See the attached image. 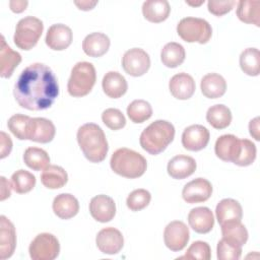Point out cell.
<instances>
[{
	"label": "cell",
	"instance_id": "6da1fadb",
	"mask_svg": "<svg viewBox=\"0 0 260 260\" xmlns=\"http://www.w3.org/2000/svg\"><path fill=\"white\" fill-rule=\"evenodd\" d=\"M58 94L57 77L52 69L43 63H32L24 68L13 89L17 104L30 111L49 109Z\"/></svg>",
	"mask_w": 260,
	"mask_h": 260
},
{
	"label": "cell",
	"instance_id": "7a4b0ae2",
	"mask_svg": "<svg viewBox=\"0 0 260 260\" xmlns=\"http://www.w3.org/2000/svg\"><path fill=\"white\" fill-rule=\"evenodd\" d=\"M76 138L80 149L89 161L101 162L106 158L109 145L106 135L99 125L83 124L78 128Z\"/></svg>",
	"mask_w": 260,
	"mask_h": 260
},
{
	"label": "cell",
	"instance_id": "3957f363",
	"mask_svg": "<svg viewBox=\"0 0 260 260\" xmlns=\"http://www.w3.org/2000/svg\"><path fill=\"white\" fill-rule=\"evenodd\" d=\"M175 127L166 120H156L148 125L141 133L140 146L149 154L156 155L162 152L174 140Z\"/></svg>",
	"mask_w": 260,
	"mask_h": 260
},
{
	"label": "cell",
	"instance_id": "277c9868",
	"mask_svg": "<svg viewBox=\"0 0 260 260\" xmlns=\"http://www.w3.org/2000/svg\"><path fill=\"white\" fill-rule=\"evenodd\" d=\"M110 166L117 175L128 179H135L145 173L147 161L139 152L122 147L112 154Z\"/></svg>",
	"mask_w": 260,
	"mask_h": 260
},
{
	"label": "cell",
	"instance_id": "5b68a950",
	"mask_svg": "<svg viewBox=\"0 0 260 260\" xmlns=\"http://www.w3.org/2000/svg\"><path fill=\"white\" fill-rule=\"evenodd\" d=\"M96 80L94 66L86 61L77 62L72 70L67 83V90L74 98H81L88 94Z\"/></svg>",
	"mask_w": 260,
	"mask_h": 260
},
{
	"label": "cell",
	"instance_id": "8992f818",
	"mask_svg": "<svg viewBox=\"0 0 260 260\" xmlns=\"http://www.w3.org/2000/svg\"><path fill=\"white\" fill-rule=\"evenodd\" d=\"M44 30L43 21L35 16L21 18L15 27L13 36L14 44L21 50L28 51L32 49L40 40Z\"/></svg>",
	"mask_w": 260,
	"mask_h": 260
},
{
	"label": "cell",
	"instance_id": "52a82bcc",
	"mask_svg": "<svg viewBox=\"0 0 260 260\" xmlns=\"http://www.w3.org/2000/svg\"><path fill=\"white\" fill-rule=\"evenodd\" d=\"M179 37L187 43L206 44L211 36L212 28L210 24L203 18L185 17L181 19L177 25Z\"/></svg>",
	"mask_w": 260,
	"mask_h": 260
},
{
	"label": "cell",
	"instance_id": "ba28073f",
	"mask_svg": "<svg viewBox=\"0 0 260 260\" xmlns=\"http://www.w3.org/2000/svg\"><path fill=\"white\" fill-rule=\"evenodd\" d=\"M32 260H54L60 252L58 239L49 233H42L36 236L28 248Z\"/></svg>",
	"mask_w": 260,
	"mask_h": 260
},
{
	"label": "cell",
	"instance_id": "9c48e42d",
	"mask_svg": "<svg viewBox=\"0 0 260 260\" xmlns=\"http://www.w3.org/2000/svg\"><path fill=\"white\" fill-rule=\"evenodd\" d=\"M122 67L124 71L131 76H142L150 67L149 55L143 49L132 48L123 55Z\"/></svg>",
	"mask_w": 260,
	"mask_h": 260
},
{
	"label": "cell",
	"instance_id": "30bf717a",
	"mask_svg": "<svg viewBox=\"0 0 260 260\" xmlns=\"http://www.w3.org/2000/svg\"><path fill=\"white\" fill-rule=\"evenodd\" d=\"M189 238V229L183 221L174 220L165 228L164 241L171 251L179 252L183 250L187 246Z\"/></svg>",
	"mask_w": 260,
	"mask_h": 260
},
{
	"label": "cell",
	"instance_id": "8fae6325",
	"mask_svg": "<svg viewBox=\"0 0 260 260\" xmlns=\"http://www.w3.org/2000/svg\"><path fill=\"white\" fill-rule=\"evenodd\" d=\"M99 250L108 255H114L121 251L124 246V238L122 233L112 226L101 230L95 238Z\"/></svg>",
	"mask_w": 260,
	"mask_h": 260
},
{
	"label": "cell",
	"instance_id": "7c38bea8",
	"mask_svg": "<svg viewBox=\"0 0 260 260\" xmlns=\"http://www.w3.org/2000/svg\"><path fill=\"white\" fill-rule=\"evenodd\" d=\"M212 194L211 183L203 178H197L187 183L182 191L183 199L190 204L204 202Z\"/></svg>",
	"mask_w": 260,
	"mask_h": 260
},
{
	"label": "cell",
	"instance_id": "4fadbf2b",
	"mask_svg": "<svg viewBox=\"0 0 260 260\" xmlns=\"http://www.w3.org/2000/svg\"><path fill=\"white\" fill-rule=\"evenodd\" d=\"M209 131L202 125H191L182 134V144L190 151H199L205 148L209 142Z\"/></svg>",
	"mask_w": 260,
	"mask_h": 260
},
{
	"label": "cell",
	"instance_id": "5bb4252c",
	"mask_svg": "<svg viewBox=\"0 0 260 260\" xmlns=\"http://www.w3.org/2000/svg\"><path fill=\"white\" fill-rule=\"evenodd\" d=\"M89 212L96 221H111L116 214L115 201L108 195H96L89 202Z\"/></svg>",
	"mask_w": 260,
	"mask_h": 260
},
{
	"label": "cell",
	"instance_id": "9a60e30c",
	"mask_svg": "<svg viewBox=\"0 0 260 260\" xmlns=\"http://www.w3.org/2000/svg\"><path fill=\"white\" fill-rule=\"evenodd\" d=\"M73 35L69 26L63 23H56L49 27L46 35L47 46L54 51H63L72 43Z\"/></svg>",
	"mask_w": 260,
	"mask_h": 260
},
{
	"label": "cell",
	"instance_id": "2e32d148",
	"mask_svg": "<svg viewBox=\"0 0 260 260\" xmlns=\"http://www.w3.org/2000/svg\"><path fill=\"white\" fill-rule=\"evenodd\" d=\"M241 150V139L233 134H224L217 138L214 151L218 158L223 161L234 162Z\"/></svg>",
	"mask_w": 260,
	"mask_h": 260
},
{
	"label": "cell",
	"instance_id": "e0dca14e",
	"mask_svg": "<svg viewBox=\"0 0 260 260\" xmlns=\"http://www.w3.org/2000/svg\"><path fill=\"white\" fill-rule=\"evenodd\" d=\"M16 247V233L13 223L4 215L0 216V259L12 256Z\"/></svg>",
	"mask_w": 260,
	"mask_h": 260
},
{
	"label": "cell",
	"instance_id": "ac0fdd59",
	"mask_svg": "<svg viewBox=\"0 0 260 260\" xmlns=\"http://www.w3.org/2000/svg\"><path fill=\"white\" fill-rule=\"evenodd\" d=\"M169 89L174 98L182 101L188 100L195 91V81L191 75L181 72L171 78Z\"/></svg>",
	"mask_w": 260,
	"mask_h": 260
},
{
	"label": "cell",
	"instance_id": "d6986e66",
	"mask_svg": "<svg viewBox=\"0 0 260 260\" xmlns=\"http://www.w3.org/2000/svg\"><path fill=\"white\" fill-rule=\"evenodd\" d=\"M188 222L196 233L207 234L214 225L213 213L208 207H195L188 214Z\"/></svg>",
	"mask_w": 260,
	"mask_h": 260
},
{
	"label": "cell",
	"instance_id": "ffe728a7",
	"mask_svg": "<svg viewBox=\"0 0 260 260\" xmlns=\"http://www.w3.org/2000/svg\"><path fill=\"white\" fill-rule=\"evenodd\" d=\"M196 161L189 155L179 154L171 158L168 162V174L177 180L185 179L191 176L196 170Z\"/></svg>",
	"mask_w": 260,
	"mask_h": 260
},
{
	"label": "cell",
	"instance_id": "44dd1931",
	"mask_svg": "<svg viewBox=\"0 0 260 260\" xmlns=\"http://www.w3.org/2000/svg\"><path fill=\"white\" fill-rule=\"evenodd\" d=\"M55 133L56 129L52 121L46 118H31L28 140L48 143L53 140Z\"/></svg>",
	"mask_w": 260,
	"mask_h": 260
},
{
	"label": "cell",
	"instance_id": "7402d4cb",
	"mask_svg": "<svg viewBox=\"0 0 260 260\" xmlns=\"http://www.w3.org/2000/svg\"><path fill=\"white\" fill-rule=\"evenodd\" d=\"M215 215L220 225L231 221H241L243 216V209L237 200L225 198L220 200L216 205Z\"/></svg>",
	"mask_w": 260,
	"mask_h": 260
},
{
	"label": "cell",
	"instance_id": "603a6c76",
	"mask_svg": "<svg viewBox=\"0 0 260 260\" xmlns=\"http://www.w3.org/2000/svg\"><path fill=\"white\" fill-rule=\"evenodd\" d=\"M110 39L103 32H91L87 35L82 42L83 52L89 57H102L110 48Z\"/></svg>",
	"mask_w": 260,
	"mask_h": 260
},
{
	"label": "cell",
	"instance_id": "cb8c5ba5",
	"mask_svg": "<svg viewBox=\"0 0 260 260\" xmlns=\"http://www.w3.org/2000/svg\"><path fill=\"white\" fill-rule=\"evenodd\" d=\"M52 207L54 213L62 219H69L79 211L78 200L69 193L57 195L53 200Z\"/></svg>",
	"mask_w": 260,
	"mask_h": 260
},
{
	"label": "cell",
	"instance_id": "d4e9b609",
	"mask_svg": "<svg viewBox=\"0 0 260 260\" xmlns=\"http://www.w3.org/2000/svg\"><path fill=\"white\" fill-rule=\"evenodd\" d=\"M104 92L111 99H119L124 95L128 89L125 77L117 71H109L102 80Z\"/></svg>",
	"mask_w": 260,
	"mask_h": 260
},
{
	"label": "cell",
	"instance_id": "484cf974",
	"mask_svg": "<svg viewBox=\"0 0 260 260\" xmlns=\"http://www.w3.org/2000/svg\"><path fill=\"white\" fill-rule=\"evenodd\" d=\"M21 62V56L19 53L13 51L5 42L4 37H1V50H0V76L3 78H9L14 69Z\"/></svg>",
	"mask_w": 260,
	"mask_h": 260
},
{
	"label": "cell",
	"instance_id": "4316f807",
	"mask_svg": "<svg viewBox=\"0 0 260 260\" xmlns=\"http://www.w3.org/2000/svg\"><path fill=\"white\" fill-rule=\"evenodd\" d=\"M200 88L204 96L208 99H218L225 93L226 82L220 74L208 73L202 77Z\"/></svg>",
	"mask_w": 260,
	"mask_h": 260
},
{
	"label": "cell",
	"instance_id": "83f0119b",
	"mask_svg": "<svg viewBox=\"0 0 260 260\" xmlns=\"http://www.w3.org/2000/svg\"><path fill=\"white\" fill-rule=\"evenodd\" d=\"M171 12L170 4L167 0H147L142 5V13L145 19L158 23L166 20Z\"/></svg>",
	"mask_w": 260,
	"mask_h": 260
},
{
	"label": "cell",
	"instance_id": "f1b7e54d",
	"mask_svg": "<svg viewBox=\"0 0 260 260\" xmlns=\"http://www.w3.org/2000/svg\"><path fill=\"white\" fill-rule=\"evenodd\" d=\"M68 175L66 171L56 165H49L41 175L42 184L48 189H59L66 185Z\"/></svg>",
	"mask_w": 260,
	"mask_h": 260
},
{
	"label": "cell",
	"instance_id": "f546056e",
	"mask_svg": "<svg viewBox=\"0 0 260 260\" xmlns=\"http://www.w3.org/2000/svg\"><path fill=\"white\" fill-rule=\"evenodd\" d=\"M238 18L245 23L260 25V1L258 0H241L237 7Z\"/></svg>",
	"mask_w": 260,
	"mask_h": 260
},
{
	"label": "cell",
	"instance_id": "4dcf8cb0",
	"mask_svg": "<svg viewBox=\"0 0 260 260\" xmlns=\"http://www.w3.org/2000/svg\"><path fill=\"white\" fill-rule=\"evenodd\" d=\"M184 47L176 42L168 43L164 46L160 52V60L162 64L169 68H176L180 66L185 60Z\"/></svg>",
	"mask_w": 260,
	"mask_h": 260
},
{
	"label": "cell",
	"instance_id": "1f68e13d",
	"mask_svg": "<svg viewBox=\"0 0 260 260\" xmlns=\"http://www.w3.org/2000/svg\"><path fill=\"white\" fill-rule=\"evenodd\" d=\"M207 122L215 129H224L232 122L231 110L224 105L211 106L206 113Z\"/></svg>",
	"mask_w": 260,
	"mask_h": 260
},
{
	"label": "cell",
	"instance_id": "d6a6232c",
	"mask_svg": "<svg viewBox=\"0 0 260 260\" xmlns=\"http://www.w3.org/2000/svg\"><path fill=\"white\" fill-rule=\"evenodd\" d=\"M240 66L244 73L258 76L260 72V53L256 48H247L240 55Z\"/></svg>",
	"mask_w": 260,
	"mask_h": 260
},
{
	"label": "cell",
	"instance_id": "836d02e7",
	"mask_svg": "<svg viewBox=\"0 0 260 260\" xmlns=\"http://www.w3.org/2000/svg\"><path fill=\"white\" fill-rule=\"evenodd\" d=\"M222 238L243 247L248 240V231L241 221H231L221 224Z\"/></svg>",
	"mask_w": 260,
	"mask_h": 260
},
{
	"label": "cell",
	"instance_id": "e575fe53",
	"mask_svg": "<svg viewBox=\"0 0 260 260\" xmlns=\"http://www.w3.org/2000/svg\"><path fill=\"white\" fill-rule=\"evenodd\" d=\"M24 164L34 171H41L50 165V156L46 150L39 147H28L23 153Z\"/></svg>",
	"mask_w": 260,
	"mask_h": 260
},
{
	"label": "cell",
	"instance_id": "d590c367",
	"mask_svg": "<svg viewBox=\"0 0 260 260\" xmlns=\"http://www.w3.org/2000/svg\"><path fill=\"white\" fill-rule=\"evenodd\" d=\"M31 118L22 114L11 116L7 122L8 129L19 140H28Z\"/></svg>",
	"mask_w": 260,
	"mask_h": 260
},
{
	"label": "cell",
	"instance_id": "8d00e7d4",
	"mask_svg": "<svg viewBox=\"0 0 260 260\" xmlns=\"http://www.w3.org/2000/svg\"><path fill=\"white\" fill-rule=\"evenodd\" d=\"M127 115L133 123H143L152 116V108L144 100H135L127 107Z\"/></svg>",
	"mask_w": 260,
	"mask_h": 260
},
{
	"label": "cell",
	"instance_id": "74e56055",
	"mask_svg": "<svg viewBox=\"0 0 260 260\" xmlns=\"http://www.w3.org/2000/svg\"><path fill=\"white\" fill-rule=\"evenodd\" d=\"M11 185L16 193L24 194L36 186V177L25 170H18L11 176Z\"/></svg>",
	"mask_w": 260,
	"mask_h": 260
},
{
	"label": "cell",
	"instance_id": "f35d334b",
	"mask_svg": "<svg viewBox=\"0 0 260 260\" xmlns=\"http://www.w3.org/2000/svg\"><path fill=\"white\" fill-rule=\"evenodd\" d=\"M216 252L219 260H239L242 255V247L221 238L217 243Z\"/></svg>",
	"mask_w": 260,
	"mask_h": 260
},
{
	"label": "cell",
	"instance_id": "ab89813d",
	"mask_svg": "<svg viewBox=\"0 0 260 260\" xmlns=\"http://www.w3.org/2000/svg\"><path fill=\"white\" fill-rule=\"evenodd\" d=\"M256 145L249 139H241V150L234 161L235 165L240 167H247L254 162L256 158Z\"/></svg>",
	"mask_w": 260,
	"mask_h": 260
},
{
	"label": "cell",
	"instance_id": "60d3db41",
	"mask_svg": "<svg viewBox=\"0 0 260 260\" xmlns=\"http://www.w3.org/2000/svg\"><path fill=\"white\" fill-rule=\"evenodd\" d=\"M151 199L150 193L145 189H136L132 191L126 200L127 207L132 211H139L145 208Z\"/></svg>",
	"mask_w": 260,
	"mask_h": 260
},
{
	"label": "cell",
	"instance_id": "b9f144b4",
	"mask_svg": "<svg viewBox=\"0 0 260 260\" xmlns=\"http://www.w3.org/2000/svg\"><path fill=\"white\" fill-rule=\"evenodd\" d=\"M102 120L111 130H119L126 125L125 116L120 110L115 108L106 109L102 114Z\"/></svg>",
	"mask_w": 260,
	"mask_h": 260
},
{
	"label": "cell",
	"instance_id": "7bdbcfd3",
	"mask_svg": "<svg viewBox=\"0 0 260 260\" xmlns=\"http://www.w3.org/2000/svg\"><path fill=\"white\" fill-rule=\"evenodd\" d=\"M210 257L211 250L209 245L203 241H196L191 244V246L187 249L185 255L182 258L209 260Z\"/></svg>",
	"mask_w": 260,
	"mask_h": 260
},
{
	"label": "cell",
	"instance_id": "ee69618b",
	"mask_svg": "<svg viewBox=\"0 0 260 260\" xmlns=\"http://www.w3.org/2000/svg\"><path fill=\"white\" fill-rule=\"evenodd\" d=\"M235 5H236V1L234 0H224V1L209 0L207 2L208 11L216 16H222L226 14L234 8Z\"/></svg>",
	"mask_w": 260,
	"mask_h": 260
},
{
	"label": "cell",
	"instance_id": "f6af8a7d",
	"mask_svg": "<svg viewBox=\"0 0 260 260\" xmlns=\"http://www.w3.org/2000/svg\"><path fill=\"white\" fill-rule=\"evenodd\" d=\"M1 135V158L6 157L7 155H9L11 149H12V141L11 138L9 137V135H7L5 132L1 131L0 133Z\"/></svg>",
	"mask_w": 260,
	"mask_h": 260
},
{
	"label": "cell",
	"instance_id": "bcb514c9",
	"mask_svg": "<svg viewBox=\"0 0 260 260\" xmlns=\"http://www.w3.org/2000/svg\"><path fill=\"white\" fill-rule=\"evenodd\" d=\"M27 4H28V2L23 1V0H12L9 2L10 9L15 13H20V12L24 11L27 7Z\"/></svg>",
	"mask_w": 260,
	"mask_h": 260
},
{
	"label": "cell",
	"instance_id": "7dc6e473",
	"mask_svg": "<svg viewBox=\"0 0 260 260\" xmlns=\"http://www.w3.org/2000/svg\"><path fill=\"white\" fill-rule=\"evenodd\" d=\"M1 200H5L6 198L10 197L11 195V188L12 185H10V183L6 180L5 177H1Z\"/></svg>",
	"mask_w": 260,
	"mask_h": 260
},
{
	"label": "cell",
	"instance_id": "c3c4849f",
	"mask_svg": "<svg viewBox=\"0 0 260 260\" xmlns=\"http://www.w3.org/2000/svg\"><path fill=\"white\" fill-rule=\"evenodd\" d=\"M259 117L254 118L253 120L250 121L249 123V132L250 135L255 139V140H259Z\"/></svg>",
	"mask_w": 260,
	"mask_h": 260
},
{
	"label": "cell",
	"instance_id": "681fc988",
	"mask_svg": "<svg viewBox=\"0 0 260 260\" xmlns=\"http://www.w3.org/2000/svg\"><path fill=\"white\" fill-rule=\"evenodd\" d=\"M74 4L80 9V10H90L92 9L96 4L98 2L96 1H75Z\"/></svg>",
	"mask_w": 260,
	"mask_h": 260
},
{
	"label": "cell",
	"instance_id": "f907efd6",
	"mask_svg": "<svg viewBox=\"0 0 260 260\" xmlns=\"http://www.w3.org/2000/svg\"><path fill=\"white\" fill-rule=\"evenodd\" d=\"M187 4H189V5H195V6H197V5H200V4H202V3H204V0L203 1H200L199 3H190V2H186Z\"/></svg>",
	"mask_w": 260,
	"mask_h": 260
}]
</instances>
